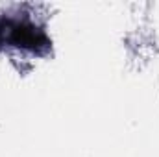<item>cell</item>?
Returning a JSON list of instances; mask_svg holds the SVG:
<instances>
[{
    "label": "cell",
    "instance_id": "1",
    "mask_svg": "<svg viewBox=\"0 0 159 157\" xmlns=\"http://www.w3.org/2000/svg\"><path fill=\"white\" fill-rule=\"evenodd\" d=\"M7 41L13 43L15 46H22V48H41L44 46L48 39L46 35L41 32L39 28L30 26V24H11L9 26V34Z\"/></svg>",
    "mask_w": 159,
    "mask_h": 157
}]
</instances>
